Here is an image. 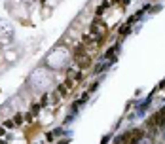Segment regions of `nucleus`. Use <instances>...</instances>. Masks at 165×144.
I'll return each instance as SVG.
<instances>
[{
	"instance_id": "obj_1",
	"label": "nucleus",
	"mask_w": 165,
	"mask_h": 144,
	"mask_svg": "<svg viewBox=\"0 0 165 144\" xmlns=\"http://www.w3.org/2000/svg\"><path fill=\"white\" fill-rule=\"evenodd\" d=\"M89 32H91V36H93L95 40H97V44H101V38L106 34V27H104L99 19H95V21L91 23V27H89Z\"/></svg>"
},
{
	"instance_id": "obj_2",
	"label": "nucleus",
	"mask_w": 165,
	"mask_h": 144,
	"mask_svg": "<svg viewBox=\"0 0 165 144\" xmlns=\"http://www.w3.org/2000/svg\"><path fill=\"white\" fill-rule=\"evenodd\" d=\"M110 66V63H99V65H95V68H93V74H101V72H104Z\"/></svg>"
},
{
	"instance_id": "obj_3",
	"label": "nucleus",
	"mask_w": 165,
	"mask_h": 144,
	"mask_svg": "<svg viewBox=\"0 0 165 144\" xmlns=\"http://www.w3.org/2000/svg\"><path fill=\"white\" fill-rule=\"evenodd\" d=\"M129 30H131V25H129V23H125L123 27H120L118 32H120V36H127V34H129Z\"/></svg>"
},
{
	"instance_id": "obj_4",
	"label": "nucleus",
	"mask_w": 165,
	"mask_h": 144,
	"mask_svg": "<svg viewBox=\"0 0 165 144\" xmlns=\"http://www.w3.org/2000/svg\"><path fill=\"white\" fill-rule=\"evenodd\" d=\"M108 6H110V2H108V0H106V2H103V4H101V6L97 8V11H95V13H97V15H103V11L106 10Z\"/></svg>"
},
{
	"instance_id": "obj_5",
	"label": "nucleus",
	"mask_w": 165,
	"mask_h": 144,
	"mask_svg": "<svg viewBox=\"0 0 165 144\" xmlns=\"http://www.w3.org/2000/svg\"><path fill=\"white\" fill-rule=\"evenodd\" d=\"M59 101H61V99H59V93H57V91H55V93H51V102H53V104H57Z\"/></svg>"
},
{
	"instance_id": "obj_6",
	"label": "nucleus",
	"mask_w": 165,
	"mask_h": 144,
	"mask_svg": "<svg viewBox=\"0 0 165 144\" xmlns=\"http://www.w3.org/2000/svg\"><path fill=\"white\" fill-rule=\"evenodd\" d=\"M13 125H15V123H13V119H8V121H4V127H6V129H11Z\"/></svg>"
},
{
	"instance_id": "obj_7",
	"label": "nucleus",
	"mask_w": 165,
	"mask_h": 144,
	"mask_svg": "<svg viewBox=\"0 0 165 144\" xmlns=\"http://www.w3.org/2000/svg\"><path fill=\"white\" fill-rule=\"evenodd\" d=\"M21 121H23V116L21 114H15L13 116V123H21Z\"/></svg>"
},
{
	"instance_id": "obj_8",
	"label": "nucleus",
	"mask_w": 165,
	"mask_h": 144,
	"mask_svg": "<svg viewBox=\"0 0 165 144\" xmlns=\"http://www.w3.org/2000/svg\"><path fill=\"white\" fill-rule=\"evenodd\" d=\"M40 112V104H33V116H36Z\"/></svg>"
},
{
	"instance_id": "obj_9",
	"label": "nucleus",
	"mask_w": 165,
	"mask_h": 144,
	"mask_svg": "<svg viewBox=\"0 0 165 144\" xmlns=\"http://www.w3.org/2000/svg\"><path fill=\"white\" fill-rule=\"evenodd\" d=\"M4 135H6V127H0V138H2Z\"/></svg>"
},
{
	"instance_id": "obj_10",
	"label": "nucleus",
	"mask_w": 165,
	"mask_h": 144,
	"mask_svg": "<svg viewBox=\"0 0 165 144\" xmlns=\"http://www.w3.org/2000/svg\"><path fill=\"white\" fill-rule=\"evenodd\" d=\"M33 118H34L33 114H27V116H25V119H27V121H33Z\"/></svg>"
}]
</instances>
